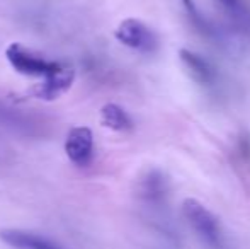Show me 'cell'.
<instances>
[{
	"label": "cell",
	"mask_w": 250,
	"mask_h": 249,
	"mask_svg": "<svg viewBox=\"0 0 250 249\" xmlns=\"http://www.w3.org/2000/svg\"><path fill=\"white\" fill-rule=\"evenodd\" d=\"M5 57L9 60L10 67L17 73L26 77H41V79H50L56 75L60 70L65 68L66 63L50 60L44 55L38 53L34 50H29L21 43H12L7 46Z\"/></svg>",
	"instance_id": "1"
},
{
	"label": "cell",
	"mask_w": 250,
	"mask_h": 249,
	"mask_svg": "<svg viewBox=\"0 0 250 249\" xmlns=\"http://www.w3.org/2000/svg\"><path fill=\"white\" fill-rule=\"evenodd\" d=\"M182 213L188 219L189 226L194 229L204 243H208L211 248H221V229L218 219L194 198H188L182 203Z\"/></svg>",
	"instance_id": "2"
},
{
	"label": "cell",
	"mask_w": 250,
	"mask_h": 249,
	"mask_svg": "<svg viewBox=\"0 0 250 249\" xmlns=\"http://www.w3.org/2000/svg\"><path fill=\"white\" fill-rule=\"evenodd\" d=\"M114 36L125 46L142 53H153L158 48L157 34L138 19H125L118 26Z\"/></svg>",
	"instance_id": "3"
},
{
	"label": "cell",
	"mask_w": 250,
	"mask_h": 249,
	"mask_svg": "<svg viewBox=\"0 0 250 249\" xmlns=\"http://www.w3.org/2000/svg\"><path fill=\"white\" fill-rule=\"evenodd\" d=\"M65 152L68 159L79 167H89L94 160V135L87 126H75L65 140Z\"/></svg>",
	"instance_id": "4"
},
{
	"label": "cell",
	"mask_w": 250,
	"mask_h": 249,
	"mask_svg": "<svg viewBox=\"0 0 250 249\" xmlns=\"http://www.w3.org/2000/svg\"><path fill=\"white\" fill-rule=\"evenodd\" d=\"M73 79H75V72L70 65H65V68L60 70L56 75L50 77V79L43 80L41 84H38L36 87H33L31 92L40 99L53 101L56 97H60L62 94H65L66 91L72 87Z\"/></svg>",
	"instance_id": "5"
},
{
	"label": "cell",
	"mask_w": 250,
	"mask_h": 249,
	"mask_svg": "<svg viewBox=\"0 0 250 249\" xmlns=\"http://www.w3.org/2000/svg\"><path fill=\"white\" fill-rule=\"evenodd\" d=\"M0 123L24 135H40L41 133V121L22 113L21 110H14L12 106L2 101H0Z\"/></svg>",
	"instance_id": "6"
},
{
	"label": "cell",
	"mask_w": 250,
	"mask_h": 249,
	"mask_svg": "<svg viewBox=\"0 0 250 249\" xmlns=\"http://www.w3.org/2000/svg\"><path fill=\"white\" fill-rule=\"evenodd\" d=\"M0 239L7 244V246L14 249H62L51 243L46 237H41L38 234L27 232V230L19 229H3L0 230Z\"/></svg>",
	"instance_id": "7"
},
{
	"label": "cell",
	"mask_w": 250,
	"mask_h": 249,
	"mask_svg": "<svg viewBox=\"0 0 250 249\" xmlns=\"http://www.w3.org/2000/svg\"><path fill=\"white\" fill-rule=\"evenodd\" d=\"M179 58H181L182 65L188 68V73L198 84H201V86H209V84L214 82V77H216L214 68L201 55L182 48V50H179Z\"/></svg>",
	"instance_id": "8"
},
{
	"label": "cell",
	"mask_w": 250,
	"mask_h": 249,
	"mask_svg": "<svg viewBox=\"0 0 250 249\" xmlns=\"http://www.w3.org/2000/svg\"><path fill=\"white\" fill-rule=\"evenodd\" d=\"M167 191H168V181L162 171L151 169L140 180L138 193L145 202L150 203L164 202V198L167 196Z\"/></svg>",
	"instance_id": "9"
},
{
	"label": "cell",
	"mask_w": 250,
	"mask_h": 249,
	"mask_svg": "<svg viewBox=\"0 0 250 249\" xmlns=\"http://www.w3.org/2000/svg\"><path fill=\"white\" fill-rule=\"evenodd\" d=\"M101 123L114 132H128L133 128V120L121 106L109 103L101 110Z\"/></svg>",
	"instance_id": "10"
},
{
	"label": "cell",
	"mask_w": 250,
	"mask_h": 249,
	"mask_svg": "<svg viewBox=\"0 0 250 249\" xmlns=\"http://www.w3.org/2000/svg\"><path fill=\"white\" fill-rule=\"evenodd\" d=\"M182 5H184L186 12H188L189 19L194 23V26L199 27L201 31H208V24H206V21L201 17V14L198 12V7H196V3L192 2V0H182Z\"/></svg>",
	"instance_id": "11"
},
{
	"label": "cell",
	"mask_w": 250,
	"mask_h": 249,
	"mask_svg": "<svg viewBox=\"0 0 250 249\" xmlns=\"http://www.w3.org/2000/svg\"><path fill=\"white\" fill-rule=\"evenodd\" d=\"M220 2L223 3L225 7L231 9V10H238V9H240V0H220Z\"/></svg>",
	"instance_id": "12"
}]
</instances>
